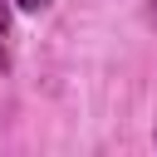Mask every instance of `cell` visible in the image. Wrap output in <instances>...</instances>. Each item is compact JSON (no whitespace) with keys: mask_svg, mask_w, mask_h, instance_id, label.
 Wrapping results in <instances>:
<instances>
[{"mask_svg":"<svg viewBox=\"0 0 157 157\" xmlns=\"http://www.w3.org/2000/svg\"><path fill=\"white\" fill-rule=\"evenodd\" d=\"M5 29H10V15H5V0H0V69H5Z\"/></svg>","mask_w":157,"mask_h":157,"instance_id":"6da1fadb","label":"cell"},{"mask_svg":"<svg viewBox=\"0 0 157 157\" xmlns=\"http://www.w3.org/2000/svg\"><path fill=\"white\" fill-rule=\"evenodd\" d=\"M15 5H20V10H44L49 0H15Z\"/></svg>","mask_w":157,"mask_h":157,"instance_id":"7a4b0ae2","label":"cell"},{"mask_svg":"<svg viewBox=\"0 0 157 157\" xmlns=\"http://www.w3.org/2000/svg\"><path fill=\"white\" fill-rule=\"evenodd\" d=\"M147 10H152V20H157V0H147Z\"/></svg>","mask_w":157,"mask_h":157,"instance_id":"3957f363","label":"cell"},{"mask_svg":"<svg viewBox=\"0 0 157 157\" xmlns=\"http://www.w3.org/2000/svg\"><path fill=\"white\" fill-rule=\"evenodd\" d=\"M152 137H157V128H152Z\"/></svg>","mask_w":157,"mask_h":157,"instance_id":"277c9868","label":"cell"}]
</instances>
